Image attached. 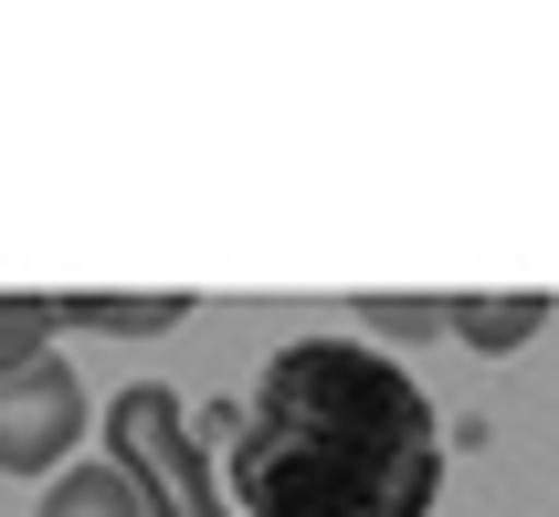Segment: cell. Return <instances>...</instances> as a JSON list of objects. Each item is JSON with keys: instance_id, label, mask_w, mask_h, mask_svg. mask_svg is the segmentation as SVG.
I'll list each match as a JSON object with an SVG mask.
<instances>
[{"instance_id": "1", "label": "cell", "mask_w": 559, "mask_h": 517, "mask_svg": "<svg viewBox=\"0 0 559 517\" xmlns=\"http://www.w3.org/2000/svg\"><path fill=\"white\" fill-rule=\"evenodd\" d=\"M222 433L233 517H433L443 496V412L370 338H285Z\"/></svg>"}, {"instance_id": "3", "label": "cell", "mask_w": 559, "mask_h": 517, "mask_svg": "<svg viewBox=\"0 0 559 517\" xmlns=\"http://www.w3.org/2000/svg\"><path fill=\"white\" fill-rule=\"evenodd\" d=\"M74 433H85V380L53 349L0 380V475H53V465H74Z\"/></svg>"}, {"instance_id": "5", "label": "cell", "mask_w": 559, "mask_h": 517, "mask_svg": "<svg viewBox=\"0 0 559 517\" xmlns=\"http://www.w3.org/2000/svg\"><path fill=\"white\" fill-rule=\"evenodd\" d=\"M190 296L180 285H158V296H63V338L85 328V338H158V328H180Z\"/></svg>"}, {"instance_id": "7", "label": "cell", "mask_w": 559, "mask_h": 517, "mask_svg": "<svg viewBox=\"0 0 559 517\" xmlns=\"http://www.w3.org/2000/svg\"><path fill=\"white\" fill-rule=\"evenodd\" d=\"M53 338H63V296H0V380L32 369Z\"/></svg>"}, {"instance_id": "6", "label": "cell", "mask_w": 559, "mask_h": 517, "mask_svg": "<svg viewBox=\"0 0 559 517\" xmlns=\"http://www.w3.org/2000/svg\"><path fill=\"white\" fill-rule=\"evenodd\" d=\"M32 517H148V507H138V486H127L117 465H63Z\"/></svg>"}, {"instance_id": "8", "label": "cell", "mask_w": 559, "mask_h": 517, "mask_svg": "<svg viewBox=\"0 0 559 517\" xmlns=\"http://www.w3.org/2000/svg\"><path fill=\"white\" fill-rule=\"evenodd\" d=\"M359 306V328L380 338V349H423V338H443V296H348Z\"/></svg>"}, {"instance_id": "2", "label": "cell", "mask_w": 559, "mask_h": 517, "mask_svg": "<svg viewBox=\"0 0 559 517\" xmlns=\"http://www.w3.org/2000/svg\"><path fill=\"white\" fill-rule=\"evenodd\" d=\"M106 465L138 486L148 517H233V496H222L212 455H201V433L180 412V391H158V380L106 401Z\"/></svg>"}, {"instance_id": "4", "label": "cell", "mask_w": 559, "mask_h": 517, "mask_svg": "<svg viewBox=\"0 0 559 517\" xmlns=\"http://www.w3.org/2000/svg\"><path fill=\"white\" fill-rule=\"evenodd\" d=\"M538 328H549V296H538V285H518V296H443V338H465L486 360L528 349Z\"/></svg>"}]
</instances>
